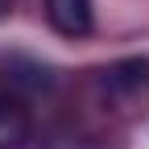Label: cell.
<instances>
[{
  "label": "cell",
  "mask_w": 149,
  "mask_h": 149,
  "mask_svg": "<svg viewBox=\"0 0 149 149\" xmlns=\"http://www.w3.org/2000/svg\"><path fill=\"white\" fill-rule=\"evenodd\" d=\"M46 17L62 37H83L91 33V21H95L91 0H46Z\"/></svg>",
  "instance_id": "7a4b0ae2"
},
{
  "label": "cell",
  "mask_w": 149,
  "mask_h": 149,
  "mask_svg": "<svg viewBox=\"0 0 149 149\" xmlns=\"http://www.w3.org/2000/svg\"><path fill=\"white\" fill-rule=\"evenodd\" d=\"M33 133V116L25 100L17 95H0V149H21Z\"/></svg>",
  "instance_id": "6da1fadb"
},
{
  "label": "cell",
  "mask_w": 149,
  "mask_h": 149,
  "mask_svg": "<svg viewBox=\"0 0 149 149\" xmlns=\"http://www.w3.org/2000/svg\"><path fill=\"white\" fill-rule=\"evenodd\" d=\"M13 13V0H0V17H8Z\"/></svg>",
  "instance_id": "3957f363"
}]
</instances>
